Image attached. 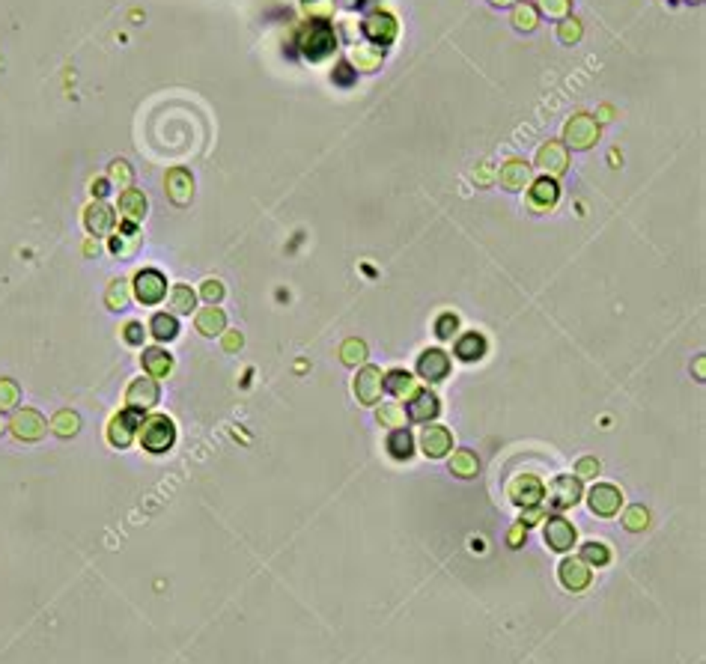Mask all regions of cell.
<instances>
[{"label": "cell", "instance_id": "24", "mask_svg": "<svg viewBox=\"0 0 706 664\" xmlns=\"http://www.w3.org/2000/svg\"><path fill=\"white\" fill-rule=\"evenodd\" d=\"M84 224H86V229H90L93 236H105L108 229L113 227V212L105 203H93L90 209L84 212Z\"/></svg>", "mask_w": 706, "mask_h": 664}, {"label": "cell", "instance_id": "1", "mask_svg": "<svg viewBox=\"0 0 706 664\" xmlns=\"http://www.w3.org/2000/svg\"><path fill=\"white\" fill-rule=\"evenodd\" d=\"M173 441H176V429H173V420H167L164 414H155L140 423V444L147 453H167Z\"/></svg>", "mask_w": 706, "mask_h": 664}, {"label": "cell", "instance_id": "10", "mask_svg": "<svg viewBox=\"0 0 706 664\" xmlns=\"http://www.w3.org/2000/svg\"><path fill=\"white\" fill-rule=\"evenodd\" d=\"M549 503L554 510H569V507H575L579 503V498H581V480L579 477H569V474H564V477H557L554 483H552V488H549Z\"/></svg>", "mask_w": 706, "mask_h": 664}, {"label": "cell", "instance_id": "55", "mask_svg": "<svg viewBox=\"0 0 706 664\" xmlns=\"http://www.w3.org/2000/svg\"><path fill=\"white\" fill-rule=\"evenodd\" d=\"M6 429V420H4V414H0V432H4Z\"/></svg>", "mask_w": 706, "mask_h": 664}, {"label": "cell", "instance_id": "12", "mask_svg": "<svg viewBox=\"0 0 706 664\" xmlns=\"http://www.w3.org/2000/svg\"><path fill=\"white\" fill-rule=\"evenodd\" d=\"M167 197L176 206H188L191 203V197H194V179H191V173L185 170V167H173L167 173Z\"/></svg>", "mask_w": 706, "mask_h": 664}, {"label": "cell", "instance_id": "3", "mask_svg": "<svg viewBox=\"0 0 706 664\" xmlns=\"http://www.w3.org/2000/svg\"><path fill=\"white\" fill-rule=\"evenodd\" d=\"M564 140L566 147L572 149H587L593 147V143L599 140V125L593 117H587V113H579V117H572L564 128Z\"/></svg>", "mask_w": 706, "mask_h": 664}, {"label": "cell", "instance_id": "48", "mask_svg": "<svg viewBox=\"0 0 706 664\" xmlns=\"http://www.w3.org/2000/svg\"><path fill=\"white\" fill-rule=\"evenodd\" d=\"M331 78H334L337 84H343V86H349V84L355 81V75H352V66H349V63H340V66L334 69V75H331Z\"/></svg>", "mask_w": 706, "mask_h": 664}, {"label": "cell", "instance_id": "46", "mask_svg": "<svg viewBox=\"0 0 706 664\" xmlns=\"http://www.w3.org/2000/svg\"><path fill=\"white\" fill-rule=\"evenodd\" d=\"M599 474V462L596 459H590V456H584L579 465H575V477L579 480H587V477H596Z\"/></svg>", "mask_w": 706, "mask_h": 664}, {"label": "cell", "instance_id": "7", "mask_svg": "<svg viewBox=\"0 0 706 664\" xmlns=\"http://www.w3.org/2000/svg\"><path fill=\"white\" fill-rule=\"evenodd\" d=\"M382 391H385V375H382L379 367H364L361 372H358V379H355L358 402H364V406H376V402L382 399Z\"/></svg>", "mask_w": 706, "mask_h": 664}, {"label": "cell", "instance_id": "53", "mask_svg": "<svg viewBox=\"0 0 706 664\" xmlns=\"http://www.w3.org/2000/svg\"><path fill=\"white\" fill-rule=\"evenodd\" d=\"M93 194H96V197H105V194H108V182H105V179L93 182Z\"/></svg>", "mask_w": 706, "mask_h": 664}, {"label": "cell", "instance_id": "42", "mask_svg": "<svg viewBox=\"0 0 706 664\" xmlns=\"http://www.w3.org/2000/svg\"><path fill=\"white\" fill-rule=\"evenodd\" d=\"M557 36H560V42H566V45L579 42L581 39V21L579 18H564L560 27H557Z\"/></svg>", "mask_w": 706, "mask_h": 664}, {"label": "cell", "instance_id": "18", "mask_svg": "<svg viewBox=\"0 0 706 664\" xmlns=\"http://www.w3.org/2000/svg\"><path fill=\"white\" fill-rule=\"evenodd\" d=\"M560 584H564L566 590H572V593H579V590H584L590 584V569L584 560H564L560 563Z\"/></svg>", "mask_w": 706, "mask_h": 664}, {"label": "cell", "instance_id": "23", "mask_svg": "<svg viewBox=\"0 0 706 664\" xmlns=\"http://www.w3.org/2000/svg\"><path fill=\"white\" fill-rule=\"evenodd\" d=\"M224 328H227V316L215 304H209L206 310L197 313V331L203 337H218V334H224Z\"/></svg>", "mask_w": 706, "mask_h": 664}, {"label": "cell", "instance_id": "31", "mask_svg": "<svg viewBox=\"0 0 706 664\" xmlns=\"http://www.w3.org/2000/svg\"><path fill=\"white\" fill-rule=\"evenodd\" d=\"M450 471L456 474V477H462V480L474 477V474H477V453H471V450H456L453 459H450Z\"/></svg>", "mask_w": 706, "mask_h": 664}, {"label": "cell", "instance_id": "9", "mask_svg": "<svg viewBox=\"0 0 706 664\" xmlns=\"http://www.w3.org/2000/svg\"><path fill=\"white\" fill-rule=\"evenodd\" d=\"M542 495H545V486L534 477V474H522V477H516L510 483V500L518 503L522 510L537 507V503L542 500Z\"/></svg>", "mask_w": 706, "mask_h": 664}, {"label": "cell", "instance_id": "2", "mask_svg": "<svg viewBox=\"0 0 706 664\" xmlns=\"http://www.w3.org/2000/svg\"><path fill=\"white\" fill-rule=\"evenodd\" d=\"M298 45L310 60H322L325 54L334 51V30L325 21H310L304 24V30L298 33Z\"/></svg>", "mask_w": 706, "mask_h": 664}, {"label": "cell", "instance_id": "26", "mask_svg": "<svg viewBox=\"0 0 706 664\" xmlns=\"http://www.w3.org/2000/svg\"><path fill=\"white\" fill-rule=\"evenodd\" d=\"M385 391H391L394 396H414L417 394V382L414 375L406 370H394L385 375Z\"/></svg>", "mask_w": 706, "mask_h": 664}, {"label": "cell", "instance_id": "34", "mask_svg": "<svg viewBox=\"0 0 706 664\" xmlns=\"http://www.w3.org/2000/svg\"><path fill=\"white\" fill-rule=\"evenodd\" d=\"M340 357H343V364H349V367L364 364V357H367V345H364V340H358V337L346 340V343L340 345Z\"/></svg>", "mask_w": 706, "mask_h": 664}, {"label": "cell", "instance_id": "52", "mask_svg": "<svg viewBox=\"0 0 706 664\" xmlns=\"http://www.w3.org/2000/svg\"><path fill=\"white\" fill-rule=\"evenodd\" d=\"M507 539H510V545H518V542H522V539H525V525L518 522V525L510 530V537H507Z\"/></svg>", "mask_w": 706, "mask_h": 664}, {"label": "cell", "instance_id": "25", "mask_svg": "<svg viewBox=\"0 0 706 664\" xmlns=\"http://www.w3.org/2000/svg\"><path fill=\"white\" fill-rule=\"evenodd\" d=\"M137 248H140V233L135 229V224H125L120 233L110 239V251L117 256H132V253H137Z\"/></svg>", "mask_w": 706, "mask_h": 664}, {"label": "cell", "instance_id": "5", "mask_svg": "<svg viewBox=\"0 0 706 664\" xmlns=\"http://www.w3.org/2000/svg\"><path fill=\"white\" fill-rule=\"evenodd\" d=\"M140 423H143V411H137V408H125L123 414H117L110 420V426H108V441L113 444V447H128L132 444V438H135V429H140Z\"/></svg>", "mask_w": 706, "mask_h": 664}, {"label": "cell", "instance_id": "50", "mask_svg": "<svg viewBox=\"0 0 706 664\" xmlns=\"http://www.w3.org/2000/svg\"><path fill=\"white\" fill-rule=\"evenodd\" d=\"M224 349H227V352L241 349V334H239V331H229V334L224 337Z\"/></svg>", "mask_w": 706, "mask_h": 664}, {"label": "cell", "instance_id": "19", "mask_svg": "<svg viewBox=\"0 0 706 664\" xmlns=\"http://www.w3.org/2000/svg\"><path fill=\"white\" fill-rule=\"evenodd\" d=\"M557 197H560V188L549 176H542V179H537L534 185H530V206H534L537 212L552 209L557 203Z\"/></svg>", "mask_w": 706, "mask_h": 664}, {"label": "cell", "instance_id": "29", "mask_svg": "<svg viewBox=\"0 0 706 664\" xmlns=\"http://www.w3.org/2000/svg\"><path fill=\"white\" fill-rule=\"evenodd\" d=\"M414 450V441H411V432L409 429H394L391 435H387V453H391L394 459H409Z\"/></svg>", "mask_w": 706, "mask_h": 664}, {"label": "cell", "instance_id": "44", "mask_svg": "<svg viewBox=\"0 0 706 664\" xmlns=\"http://www.w3.org/2000/svg\"><path fill=\"white\" fill-rule=\"evenodd\" d=\"M110 182L120 185L123 191H125V188L132 185V167H128L125 161H113V164H110Z\"/></svg>", "mask_w": 706, "mask_h": 664}, {"label": "cell", "instance_id": "38", "mask_svg": "<svg viewBox=\"0 0 706 664\" xmlns=\"http://www.w3.org/2000/svg\"><path fill=\"white\" fill-rule=\"evenodd\" d=\"M355 63H358V71H372L379 63H382V48L376 51H367V48H355Z\"/></svg>", "mask_w": 706, "mask_h": 664}, {"label": "cell", "instance_id": "17", "mask_svg": "<svg viewBox=\"0 0 706 664\" xmlns=\"http://www.w3.org/2000/svg\"><path fill=\"white\" fill-rule=\"evenodd\" d=\"M450 444H453V438L444 426H426L421 435V447L429 459H441L444 453H450Z\"/></svg>", "mask_w": 706, "mask_h": 664}, {"label": "cell", "instance_id": "22", "mask_svg": "<svg viewBox=\"0 0 706 664\" xmlns=\"http://www.w3.org/2000/svg\"><path fill=\"white\" fill-rule=\"evenodd\" d=\"M501 185L507 188V191H522V188L528 185V179H530V164H525V161H507L501 167Z\"/></svg>", "mask_w": 706, "mask_h": 664}, {"label": "cell", "instance_id": "15", "mask_svg": "<svg viewBox=\"0 0 706 664\" xmlns=\"http://www.w3.org/2000/svg\"><path fill=\"white\" fill-rule=\"evenodd\" d=\"M364 36L372 39L376 45H391V42L397 39V21L391 16H385V12H376V16H370L364 21Z\"/></svg>", "mask_w": 706, "mask_h": 664}, {"label": "cell", "instance_id": "16", "mask_svg": "<svg viewBox=\"0 0 706 664\" xmlns=\"http://www.w3.org/2000/svg\"><path fill=\"white\" fill-rule=\"evenodd\" d=\"M542 533H545V542H549L552 551H569L575 542V527L566 518H549Z\"/></svg>", "mask_w": 706, "mask_h": 664}, {"label": "cell", "instance_id": "37", "mask_svg": "<svg viewBox=\"0 0 706 664\" xmlns=\"http://www.w3.org/2000/svg\"><path fill=\"white\" fill-rule=\"evenodd\" d=\"M376 417H379V423L391 426V429H399L402 423H406V411H402L399 406H391V402H382V408L376 411Z\"/></svg>", "mask_w": 706, "mask_h": 664}, {"label": "cell", "instance_id": "54", "mask_svg": "<svg viewBox=\"0 0 706 664\" xmlns=\"http://www.w3.org/2000/svg\"><path fill=\"white\" fill-rule=\"evenodd\" d=\"M495 6H507V4H513V0H492Z\"/></svg>", "mask_w": 706, "mask_h": 664}, {"label": "cell", "instance_id": "36", "mask_svg": "<svg viewBox=\"0 0 706 664\" xmlns=\"http://www.w3.org/2000/svg\"><path fill=\"white\" fill-rule=\"evenodd\" d=\"M513 24L518 27V30H534V27H537V6L518 4L513 9Z\"/></svg>", "mask_w": 706, "mask_h": 664}, {"label": "cell", "instance_id": "33", "mask_svg": "<svg viewBox=\"0 0 706 664\" xmlns=\"http://www.w3.org/2000/svg\"><path fill=\"white\" fill-rule=\"evenodd\" d=\"M152 337H158V340H173L179 334V322H176V316H167V313H158V316H152Z\"/></svg>", "mask_w": 706, "mask_h": 664}, {"label": "cell", "instance_id": "32", "mask_svg": "<svg viewBox=\"0 0 706 664\" xmlns=\"http://www.w3.org/2000/svg\"><path fill=\"white\" fill-rule=\"evenodd\" d=\"M194 301H197V295L191 292V286H185V283L173 286V292H170V310L173 313H179V316L191 313L194 310Z\"/></svg>", "mask_w": 706, "mask_h": 664}, {"label": "cell", "instance_id": "35", "mask_svg": "<svg viewBox=\"0 0 706 664\" xmlns=\"http://www.w3.org/2000/svg\"><path fill=\"white\" fill-rule=\"evenodd\" d=\"M581 560L590 563V566H605V563L611 560V551H608V545L605 542H587L581 548Z\"/></svg>", "mask_w": 706, "mask_h": 664}, {"label": "cell", "instance_id": "45", "mask_svg": "<svg viewBox=\"0 0 706 664\" xmlns=\"http://www.w3.org/2000/svg\"><path fill=\"white\" fill-rule=\"evenodd\" d=\"M456 328H459V319H456V313H444L441 319L435 322V334H438L441 340H450V337L456 334Z\"/></svg>", "mask_w": 706, "mask_h": 664}, {"label": "cell", "instance_id": "27", "mask_svg": "<svg viewBox=\"0 0 706 664\" xmlns=\"http://www.w3.org/2000/svg\"><path fill=\"white\" fill-rule=\"evenodd\" d=\"M483 355H486V340L477 331H471V334L456 340V357L459 360H480Z\"/></svg>", "mask_w": 706, "mask_h": 664}, {"label": "cell", "instance_id": "13", "mask_svg": "<svg viewBox=\"0 0 706 664\" xmlns=\"http://www.w3.org/2000/svg\"><path fill=\"white\" fill-rule=\"evenodd\" d=\"M417 372L426 382H441L444 375L450 372V357L441 349H426L421 357H417Z\"/></svg>", "mask_w": 706, "mask_h": 664}, {"label": "cell", "instance_id": "47", "mask_svg": "<svg viewBox=\"0 0 706 664\" xmlns=\"http://www.w3.org/2000/svg\"><path fill=\"white\" fill-rule=\"evenodd\" d=\"M203 298L209 301V304H218V301L224 298V283L221 280H206L203 283Z\"/></svg>", "mask_w": 706, "mask_h": 664}, {"label": "cell", "instance_id": "28", "mask_svg": "<svg viewBox=\"0 0 706 664\" xmlns=\"http://www.w3.org/2000/svg\"><path fill=\"white\" fill-rule=\"evenodd\" d=\"M143 370L155 375V379H161V375H167L173 370V357L164 349H147L143 352Z\"/></svg>", "mask_w": 706, "mask_h": 664}, {"label": "cell", "instance_id": "43", "mask_svg": "<svg viewBox=\"0 0 706 664\" xmlns=\"http://www.w3.org/2000/svg\"><path fill=\"white\" fill-rule=\"evenodd\" d=\"M537 6L545 12V16L564 18L566 12H569V6H572V0H537Z\"/></svg>", "mask_w": 706, "mask_h": 664}, {"label": "cell", "instance_id": "49", "mask_svg": "<svg viewBox=\"0 0 706 664\" xmlns=\"http://www.w3.org/2000/svg\"><path fill=\"white\" fill-rule=\"evenodd\" d=\"M125 340L132 345H140L143 343V325L140 322H128L125 325Z\"/></svg>", "mask_w": 706, "mask_h": 664}, {"label": "cell", "instance_id": "51", "mask_svg": "<svg viewBox=\"0 0 706 664\" xmlns=\"http://www.w3.org/2000/svg\"><path fill=\"white\" fill-rule=\"evenodd\" d=\"M540 518H542V510H540V507H528V510L522 513V525L528 527V525H534V522H540Z\"/></svg>", "mask_w": 706, "mask_h": 664}, {"label": "cell", "instance_id": "6", "mask_svg": "<svg viewBox=\"0 0 706 664\" xmlns=\"http://www.w3.org/2000/svg\"><path fill=\"white\" fill-rule=\"evenodd\" d=\"M9 429L16 432V438H21V441H39L48 432V423H45V417H42L39 411L21 408V411L12 414Z\"/></svg>", "mask_w": 706, "mask_h": 664}, {"label": "cell", "instance_id": "30", "mask_svg": "<svg viewBox=\"0 0 706 664\" xmlns=\"http://www.w3.org/2000/svg\"><path fill=\"white\" fill-rule=\"evenodd\" d=\"M51 429L57 432V435L69 438V435H75V432L81 429V417L72 411V408H63V411H57V414L51 417Z\"/></svg>", "mask_w": 706, "mask_h": 664}, {"label": "cell", "instance_id": "14", "mask_svg": "<svg viewBox=\"0 0 706 664\" xmlns=\"http://www.w3.org/2000/svg\"><path fill=\"white\" fill-rule=\"evenodd\" d=\"M128 408H137V411H149L152 406H158V384L152 379H137L132 382L125 394Z\"/></svg>", "mask_w": 706, "mask_h": 664}, {"label": "cell", "instance_id": "20", "mask_svg": "<svg viewBox=\"0 0 706 664\" xmlns=\"http://www.w3.org/2000/svg\"><path fill=\"white\" fill-rule=\"evenodd\" d=\"M120 214L128 224H140L143 218H147V197H143L140 191H135V188H125L123 197H120Z\"/></svg>", "mask_w": 706, "mask_h": 664}, {"label": "cell", "instance_id": "4", "mask_svg": "<svg viewBox=\"0 0 706 664\" xmlns=\"http://www.w3.org/2000/svg\"><path fill=\"white\" fill-rule=\"evenodd\" d=\"M135 295H137L140 304H158V301L167 295L164 274L155 271V268H143L135 277Z\"/></svg>", "mask_w": 706, "mask_h": 664}, {"label": "cell", "instance_id": "39", "mask_svg": "<svg viewBox=\"0 0 706 664\" xmlns=\"http://www.w3.org/2000/svg\"><path fill=\"white\" fill-rule=\"evenodd\" d=\"M105 301H108V307H110V310L125 307V301H128V283H125V280H113Z\"/></svg>", "mask_w": 706, "mask_h": 664}, {"label": "cell", "instance_id": "21", "mask_svg": "<svg viewBox=\"0 0 706 664\" xmlns=\"http://www.w3.org/2000/svg\"><path fill=\"white\" fill-rule=\"evenodd\" d=\"M435 414H438V396L432 394V391H421V394L411 396V402H409V417H411V420L426 423Z\"/></svg>", "mask_w": 706, "mask_h": 664}, {"label": "cell", "instance_id": "8", "mask_svg": "<svg viewBox=\"0 0 706 664\" xmlns=\"http://www.w3.org/2000/svg\"><path fill=\"white\" fill-rule=\"evenodd\" d=\"M587 500H590V510H593L596 515H602V518L617 515V513H620V507H623L620 488H614V486H608V483H599V486L590 488Z\"/></svg>", "mask_w": 706, "mask_h": 664}, {"label": "cell", "instance_id": "40", "mask_svg": "<svg viewBox=\"0 0 706 664\" xmlns=\"http://www.w3.org/2000/svg\"><path fill=\"white\" fill-rule=\"evenodd\" d=\"M647 522H650V513H647L644 507H629L626 515H623V527L626 530H644Z\"/></svg>", "mask_w": 706, "mask_h": 664}, {"label": "cell", "instance_id": "41", "mask_svg": "<svg viewBox=\"0 0 706 664\" xmlns=\"http://www.w3.org/2000/svg\"><path fill=\"white\" fill-rule=\"evenodd\" d=\"M18 384L9 379H0V411H6L12 406H18Z\"/></svg>", "mask_w": 706, "mask_h": 664}, {"label": "cell", "instance_id": "11", "mask_svg": "<svg viewBox=\"0 0 706 664\" xmlns=\"http://www.w3.org/2000/svg\"><path fill=\"white\" fill-rule=\"evenodd\" d=\"M537 167L545 173L549 179H557L564 176L566 167H569V155H566V147H560V143H545V147L537 152Z\"/></svg>", "mask_w": 706, "mask_h": 664}]
</instances>
